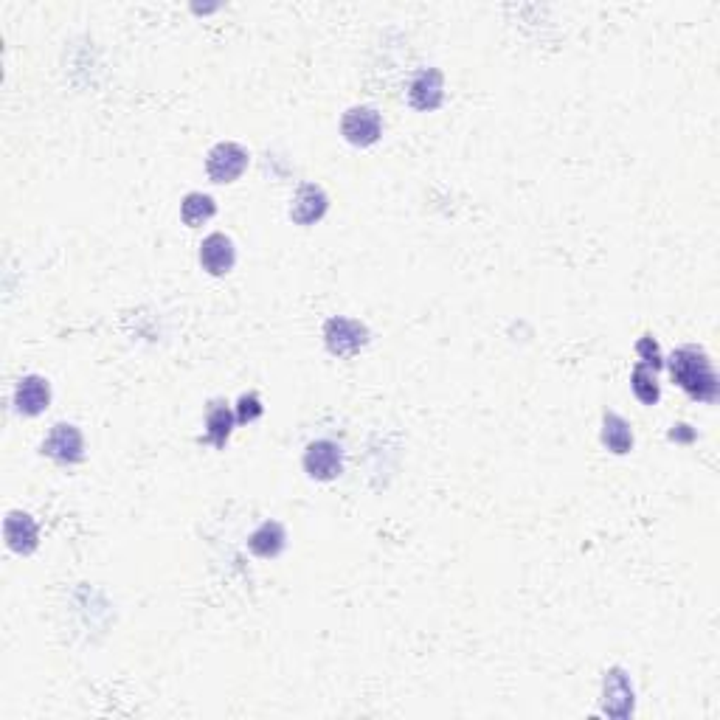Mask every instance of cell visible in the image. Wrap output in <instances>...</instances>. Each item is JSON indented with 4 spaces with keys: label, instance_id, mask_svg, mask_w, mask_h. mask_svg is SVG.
I'll list each match as a JSON object with an SVG mask.
<instances>
[{
    "label": "cell",
    "instance_id": "cell-1",
    "mask_svg": "<svg viewBox=\"0 0 720 720\" xmlns=\"http://www.w3.org/2000/svg\"><path fill=\"white\" fill-rule=\"evenodd\" d=\"M670 375L692 400L712 403L718 397V375H715L704 349H695V346L675 349L670 355Z\"/></svg>",
    "mask_w": 720,
    "mask_h": 720
},
{
    "label": "cell",
    "instance_id": "cell-2",
    "mask_svg": "<svg viewBox=\"0 0 720 720\" xmlns=\"http://www.w3.org/2000/svg\"><path fill=\"white\" fill-rule=\"evenodd\" d=\"M324 344L330 349L332 355L338 358H352L358 355L363 346L369 344V330L355 321V318H346V315H335L324 324Z\"/></svg>",
    "mask_w": 720,
    "mask_h": 720
},
{
    "label": "cell",
    "instance_id": "cell-3",
    "mask_svg": "<svg viewBox=\"0 0 720 720\" xmlns=\"http://www.w3.org/2000/svg\"><path fill=\"white\" fill-rule=\"evenodd\" d=\"M304 470L315 481H332L344 473V450L332 439H315L304 450Z\"/></svg>",
    "mask_w": 720,
    "mask_h": 720
},
{
    "label": "cell",
    "instance_id": "cell-4",
    "mask_svg": "<svg viewBox=\"0 0 720 720\" xmlns=\"http://www.w3.org/2000/svg\"><path fill=\"white\" fill-rule=\"evenodd\" d=\"M341 133L355 147H372L383 135V119H380V113H377L375 107H349L344 113V119H341Z\"/></svg>",
    "mask_w": 720,
    "mask_h": 720
},
{
    "label": "cell",
    "instance_id": "cell-5",
    "mask_svg": "<svg viewBox=\"0 0 720 720\" xmlns=\"http://www.w3.org/2000/svg\"><path fill=\"white\" fill-rule=\"evenodd\" d=\"M248 169V150L234 141H220L206 155V172L214 183H231Z\"/></svg>",
    "mask_w": 720,
    "mask_h": 720
},
{
    "label": "cell",
    "instance_id": "cell-6",
    "mask_svg": "<svg viewBox=\"0 0 720 720\" xmlns=\"http://www.w3.org/2000/svg\"><path fill=\"white\" fill-rule=\"evenodd\" d=\"M43 453L51 456L54 462L60 465H76L82 462L85 456V439H82V431L71 425V422H57L43 442Z\"/></svg>",
    "mask_w": 720,
    "mask_h": 720
},
{
    "label": "cell",
    "instance_id": "cell-7",
    "mask_svg": "<svg viewBox=\"0 0 720 720\" xmlns=\"http://www.w3.org/2000/svg\"><path fill=\"white\" fill-rule=\"evenodd\" d=\"M445 99V76L439 68H420L408 85V102L417 110H436Z\"/></svg>",
    "mask_w": 720,
    "mask_h": 720
},
{
    "label": "cell",
    "instance_id": "cell-8",
    "mask_svg": "<svg viewBox=\"0 0 720 720\" xmlns=\"http://www.w3.org/2000/svg\"><path fill=\"white\" fill-rule=\"evenodd\" d=\"M327 209H330L327 192L318 183H304L290 200V220L296 225H313L327 214Z\"/></svg>",
    "mask_w": 720,
    "mask_h": 720
},
{
    "label": "cell",
    "instance_id": "cell-9",
    "mask_svg": "<svg viewBox=\"0 0 720 720\" xmlns=\"http://www.w3.org/2000/svg\"><path fill=\"white\" fill-rule=\"evenodd\" d=\"M3 535H6V543L9 549L17 552V555H31L40 543V526L37 521L31 518L29 512H9L6 515V524H3Z\"/></svg>",
    "mask_w": 720,
    "mask_h": 720
},
{
    "label": "cell",
    "instance_id": "cell-10",
    "mask_svg": "<svg viewBox=\"0 0 720 720\" xmlns=\"http://www.w3.org/2000/svg\"><path fill=\"white\" fill-rule=\"evenodd\" d=\"M237 262V248L225 234H209L200 242V265L211 276H225Z\"/></svg>",
    "mask_w": 720,
    "mask_h": 720
},
{
    "label": "cell",
    "instance_id": "cell-11",
    "mask_svg": "<svg viewBox=\"0 0 720 720\" xmlns=\"http://www.w3.org/2000/svg\"><path fill=\"white\" fill-rule=\"evenodd\" d=\"M51 403V386H48V380L40 375H26L20 377V383H17L15 389V405L20 414H26V417H37V414H43L45 408Z\"/></svg>",
    "mask_w": 720,
    "mask_h": 720
},
{
    "label": "cell",
    "instance_id": "cell-12",
    "mask_svg": "<svg viewBox=\"0 0 720 720\" xmlns=\"http://www.w3.org/2000/svg\"><path fill=\"white\" fill-rule=\"evenodd\" d=\"M602 709L614 718H628L630 709H633V687H630L628 675L622 673L619 667L605 673V701Z\"/></svg>",
    "mask_w": 720,
    "mask_h": 720
},
{
    "label": "cell",
    "instance_id": "cell-13",
    "mask_svg": "<svg viewBox=\"0 0 720 720\" xmlns=\"http://www.w3.org/2000/svg\"><path fill=\"white\" fill-rule=\"evenodd\" d=\"M285 543H287V532L279 521H265V524L259 526L254 535L248 538L251 552H254L256 557H265V560L282 555Z\"/></svg>",
    "mask_w": 720,
    "mask_h": 720
},
{
    "label": "cell",
    "instance_id": "cell-14",
    "mask_svg": "<svg viewBox=\"0 0 720 720\" xmlns=\"http://www.w3.org/2000/svg\"><path fill=\"white\" fill-rule=\"evenodd\" d=\"M602 445L611 450V453H630L633 448V431H630V425L619 414H605L602 417Z\"/></svg>",
    "mask_w": 720,
    "mask_h": 720
},
{
    "label": "cell",
    "instance_id": "cell-15",
    "mask_svg": "<svg viewBox=\"0 0 720 720\" xmlns=\"http://www.w3.org/2000/svg\"><path fill=\"white\" fill-rule=\"evenodd\" d=\"M214 214H217V203H214V197L203 195V192H189L180 203V217L189 228L209 223Z\"/></svg>",
    "mask_w": 720,
    "mask_h": 720
},
{
    "label": "cell",
    "instance_id": "cell-16",
    "mask_svg": "<svg viewBox=\"0 0 720 720\" xmlns=\"http://www.w3.org/2000/svg\"><path fill=\"white\" fill-rule=\"evenodd\" d=\"M234 414L231 408L225 403H211L209 414H206V436L214 448H225L228 436H231V428H234Z\"/></svg>",
    "mask_w": 720,
    "mask_h": 720
},
{
    "label": "cell",
    "instance_id": "cell-17",
    "mask_svg": "<svg viewBox=\"0 0 720 720\" xmlns=\"http://www.w3.org/2000/svg\"><path fill=\"white\" fill-rule=\"evenodd\" d=\"M630 386H633V394L642 400L645 405H656L661 397V389H659V380H656V372L653 369H647L645 363H639L636 369H633V375H630Z\"/></svg>",
    "mask_w": 720,
    "mask_h": 720
},
{
    "label": "cell",
    "instance_id": "cell-18",
    "mask_svg": "<svg viewBox=\"0 0 720 720\" xmlns=\"http://www.w3.org/2000/svg\"><path fill=\"white\" fill-rule=\"evenodd\" d=\"M636 352H639V358L645 363L647 369H653V372H659L661 369V349L659 344L653 341V335H645V338H639V344H636Z\"/></svg>",
    "mask_w": 720,
    "mask_h": 720
},
{
    "label": "cell",
    "instance_id": "cell-19",
    "mask_svg": "<svg viewBox=\"0 0 720 720\" xmlns=\"http://www.w3.org/2000/svg\"><path fill=\"white\" fill-rule=\"evenodd\" d=\"M256 417H262V400L256 394H242L240 403H237V420L254 422Z\"/></svg>",
    "mask_w": 720,
    "mask_h": 720
}]
</instances>
